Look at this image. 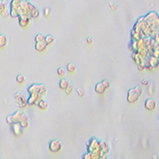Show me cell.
<instances>
[{
  "label": "cell",
  "mask_w": 159,
  "mask_h": 159,
  "mask_svg": "<svg viewBox=\"0 0 159 159\" xmlns=\"http://www.w3.org/2000/svg\"><path fill=\"white\" fill-rule=\"evenodd\" d=\"M29 20H23V19H21V18H18V24L22 28H26V27H27L28 25H29Z\"/></svg>",
  "instance_id": "22"
},
{
  "label": "cell",
  "mask_w": 159,
  "mask_h": 159,
  "mask_svg": "<svg viewBox=\"0 0 159 159\" xmlns=\"http://www.w3.org/2000/svg\"><path fill=\"white\" fill-rule=\"evenodd\" d=\"M134 91H135V92H136L137 94L139 96H142V88H141L140 86H136L134 88Z\"/></svg>",
  "instance_id": "31"
},
{
  "label": "cell",
  "mask_w": 159,
  "mask_h": 159,
  "mask_svg": "<svg viewBox=\"0 0 159 159\" xmlns=\"http://www.w3.org/2000/svg\"><path fill=\"white\" fill-rule=\"evenodd\" d=\"M47 48H48V45L45 43V42H37L35 43V46L34 49L35 50L39 52V53H44L46 51Z\"/></svg>",
  "instance_id": "7"
},
{
  "label": "cell",
  "mask_w": 159,
  "mask_h": 159,
  "mask_svg": "<svg viewBox=\"0 0 159 159\" xmlns=\"http://www.w3.org/2000/svg\"><path fill=\"white\" fill-rule=\"evenodd\" d=\"M37 87L38 84H32L27 88V94L30 95L32 93H35L37 92Z\"/></svg>",
  "instance_id": "19"
},
{
  "label": "cell",
  "mask_w": 159,
  "mask_h": 159,
  "mask_svg": "<svg viewBox=\"0 0 159 159\" xmlns=\"http://www.w3.org/2000/svg\"><path fill=\"white\" fill-rule=\"evenodd\" d=\"M72 92H73V84L71 82H69V86H68L65 89V93H66V95H70V94H72Z\"/></svg>",
  "instance_id": "27"
},
{
  "label": "cell",
  "mask_w": 159,
  "mask_h": 159,
  "mask_svg": "<svg viewBox=\"0 0 159 159\" xmlns=\"http://www.w3.org/2000/svg\"><path fill=\"white\" fill-rule=\"evenodd\" d=\"M19 123L21 124V126H22L23 129H27L28 126H29V119H28V117L26 115V113H23L22 114V117H21V120H20Z\"/></svg>",
  "instance_id": "9"
},
{
  "label": "cell",
  "mask_w": 159,
  "mask_h": 159,
  "mask_svg": "<svg viewBox=\"0 0 159 159\" xmlns=\"http://www.w3.org/2000/svg\"><path fill=\"white\" fill-rule=\"evenodd\" d=\"M10 10H5V12L2 14V16H3L4 18H7V17H8V16H10Z\"/></svg>",
  "instance_id": "38"
},
{
  "label": "cell",
  "mask_w": 159,
  "mask_h": 159,
  "mask_svg": "<svg viewBox=\"0 0 159 159\" xmlns=\"http://www.w3.org/2000/svg\"><path fill=\"white\" fill-rule=\"evenodd\" d=\"M19 13H18V10H14V9H10V16L13 18H18Z\"/></svg>",
  "instance_id": "26"
},
{
  "label": "cell",
  "mask_w": 159,
  "mask_h": 159,
  "mask_svg": "<svg viewBox=\"0 0 159 159\" xmlns=\"http://www.w3.org/2000/svg\"><path fill=\"white\" fill-rule=\"evenodd\" d=\"M150 61H151V64L153 67H154V69H156V68H158L159 66V61L158 60V58H156L154 57H152L150 59Z\"/></svg>",
  "instance_id": "24"
},
{
  "label": "cell",
  "mask_w": 159,
  "mask_h": 159,
  "mask_svg": "<svg viewBox=\"0 0 159 159\" xmlns=\"http://www.w3.org/2000/svg\"><path fill=\"white\" fill-rule=\"evenodd\" d=\"M141 84H142V86H145V87H148V85H149V83L147 80H142L141 82Z\"/></svg>",
  "instance_id": "39"
},
{
  "label": "cell",
  "mask_w": 159,
  "mask_h": 159,
  "mask_svg": "<svg viewBox=\"0 0 159 159\" xmlns=\"http://www.w3.org/2000/svg\"><path fill=\"white\" fill-rule=\"evenodd\" d=\"M101 83L104 85L105 88H107V89H108V88H110V83H109V81L107 80H103Z\"/></svg>",
  "instance_id": "35"
},
{
  "label": "cell",
  "mask_w": 159,
  "mask_h": 159,
  "mask_svg": "<svg viewBox=\"0 0 159 159\" xmlns=\"http://www.w3.org/2000/svg\"><path fill=\"white\" fill-rule=\"evenodd\" d=\"M14 100H15V103L18 105V107H19L20 108H25L26 106H28L27 99H26L24 94L21 92H17L14 95Z\"/></svg>",
  "instance_id": "2"
},
{
  "label": "cell",
  "mask_w": 159,
  "mask_h": 159,
  "mask_svg": "<svg viewBox=\"0 0 159 159\" xmlns=\"http://www.w3.org/2000/svg\"><path fill=\"white\" fill-rule=\"evenodd\" d=\"M99 149L101 150V151L106 153V154L108 153L109 151V147L107 146V142H104V141H101V142H99Z\"/></svg>",
  "instance_id": "16"
},
{
  "label": "cell",
  "mask_w": 159,
  "mask_h": 159,
  "mask_svg": "<svg viewBox=\"0 0 159 159\" xmlns=\"http://www.w3.org/2000/svg\"><path fill=\"white\" fill-rule=\"evenodd\" d=\"M57 76H60V77H62L64 75H65V69H64V68H60V69H57Z\"/></svg>",
  "instance_id": "29"
},
{
  "label": "cell",
  "mask_w": 159,
  "mask_h": 159,
  "mask_svg": "<svg viewBox=\"0 0 159 159\" xmlns=\"http://www.w3.org/2000/svg\"><path fill=\"white\" fill-rule=\"evenodd\" d=\"M145 69V64H143L142 62H140L139 64H138V69L139 71H142Z\"/></svg>",
  "instance_id": "36"
},
{
  "label": "cell",
  "mask_w": 159,
  "mask_h": 159,
  "mask_svg": "<svg viewBox=\"0 0 159 159\" xmlns=\"http://www.w3.org/2000/svg\"><path fill=\"white\" fill-rule=\"evenodd\" d=\"M6 122H7V124L10 125V126H11L12 124H14V122H13V119H12V117H11V115L8 116V117L7 118V119H6Z\"/></svg>",
  "instance_id": "34"
},
{
  "label": "cell",
  "mask_w": 159,
  "mask_h": 159,
  "mask_svg": "<svg viewBox=\"0 0 159 159\" xmlns=\"http://www.w3.org/2000/svg\"><path fill=\"white\" fill-rule=\"evenodd\" d=\"M144 108L147 111H154L156 110V102L153 99H147L145 104H144Z\"/></svg>",
  "instance_id": "6"
},
{
  "label": "cell",
  "mask_w": 159,
  "mask_h": 159,
  "mask_svg": "<svg viewBox=\"0 0 159 159\" xmlns=\"http://www.w3.org/2000/svg\"><path fill=\"white\" fill-rule=\"evenodd\" d=\"M158 121H159V116H158Z\"/></svg>",
  "instance_id": "42"
},
{
  "label": "cell",
  "mask_w": 159,
  "mask_h": 159,
  "mask_svg": "<svg viewBox=\"0 0 159 159\" xmlns=\"http://www.w3.org/2000/svg\"><path fill=\"white\" fill-rule=\"evenodd\" d=\"M54 41H55V38L53 37V36H52V35H48V36H45V43L48 46L52 45V44L54 42Z\"/></svg>",
  "instance_id": "20"
},
{
  "label": "cell",
  "mask_w": 159,
  "mask_h": 159,
  "mask_svg": "<svg viewBox=\"0 0 159 159\" xmlns=\"http://www.w3.org/2000/svg\"><path fill=\"white\" fill-rule=\"evenodd\" d=\"M7 45V38L6 37L5 34H1L0 35V48L3 49L6 48V46Z\"/></svg>",
  "instance_id": "12"
},
{
  "label": "cell",
  "mask_w": 159,
  "mask_h": 159,
  "mask_svg": "<svg viewBox=\"0 0 159 159\" xmlns=\"http://www.w3.org/2000/svg\"><path fill=\"white\" fill-rule=\"evenodd\" d=\"M145 69H148V70H150V71H152V70L154 69V67H153V65H152L150 60H146V62H145Z\"/></svg>",
  "instance_id": "28"
},
{
  "label": "cell",
  "mask_w": 159,
  "mask_h": 159,
  "mask_svg": "<svg viewBox=\"0 0 159 159\" xmlns=\"http://www.w3.org/2000/svg\"><path fill=\"white\" fill-rule=\"evenodd\" d=\"M47 92V88L45 86L44 84H38L37 87V93H38L41 96H45Z\"/></svg>",
  "instance_id": "14"
},
{
  "label": "cell",
  "mask_w": 159,
  "mask_h": 159,
  "mask_svg": "<svg viewBox=\"0 0 159 159\" xmlns=\"http://www.w3.org/2000/svg\"><path fill=\"white\" fill-rule=\"evenodd\" d=\"M30 14H31V17L33 19H37L38 18L40 17V12H39V10H38V9L36 7L33 8V10H31Z\"/></svg>",
  "instance_id": "18"
},
{
  "label": "cell",
  "mask_w": 159,
  "mask_h": 159,
  "mask_svg": "<svg viewBox=\"0 0 159 159\" xmlns=\"http://www.w3.org/2000/svg\"><path fill=\"white\" fill-rule=\"evenodd\" d=\"M49 15H50V10H49V8H45L44 10V16L45 17V18H48Z\"/></svg>",
  "instance_id": "33"
},
{
  "label": "cell",
  "mask_w": 159,
  "mask_h": 159,
  "mask_svg": "<svg viewBox=\"0 0 159 159\" xmlns=\"http://www.w3.org/2000/svg\"><path fill=\"white\" fill-rule=\"evenodd\" d=\"M25 81H26V80H25V77H24V76L23 75H18V76H17V77H16V82L18 84H23L25 83Z\"/></svg>",
  "instance_id": "25"
},
{
  "label": "cell",
  "mask_w": 159,
  "mask_h": 159,
  "mask_svg": "<svg viewBox=\"0 0 159 159\" xmlns=\"http://www.w3.org/2000/svg\"><path fill=\"white\" fill-rule=\"evenodd\" d=\"M37 107L38 109H40V110L45 111L46 109L48 108V103H47L45 100H44V99H41L40 100L37 102Z\"/></svg>",
  "instance_id": "10"
},
{
  "label": "cell",
  "mask_w": 159,
  "mask_h": 159,
  "mask_svg": "<svg viewBox=\"0 0 159 159\" xmlns=\"http://www.w3.org/2000/svg\"><path fill=\"white\" fill-rule=\"evenodd\" d=\"M10 130L12 134L16 138H20L23 134V128L19 123H14V124L11 125Z\"/></svg>",
  "instance_id": "3"
},
{
  "label": "cell",
  "mask_w": 159,
  "mask_h": 159,
  "mask_svg": "<svg viewBox=\"0 0 159 159\" xmlns=\"http://www.w3.org/2000/svg\"><path fill=\"white\" fill-rule=\"evenodd\" d=\"M69 82L68 81V80L62 79V80H61L60 82H59V88H60L61 90L65 91L67 87L69 86Z\"/></svg>",
  "instance_id": "13"
},
{
  "label": "cell",
  "mask_w": 159,
  "mask_h": 159,
  "mask_svg": "<svg viewBox=\"0 0 159 159\" xmlns=\"http://www.w3.org/2000/svg\"><path fill=\"white\" fill-rule=\"evenodd\" d=\"M87 43L88 44V45H91V44H92L93 43V39L92 37H88V39H87Z\"/></svg>",
  "instance_id": "40"
},
{
  "label": "cell",
  "mask_w": 159,
  "mask_h": 159,
  "mask_svg": "<svg viewBox=\"0 0 159 159\" xmlns=\"http://www.w3.org/2000/svg\"><path fill=\"white\" fill-rule=\"evenodd\" d=\"M7 5H8V2L7 0H2L1 2V4H0V13H1V14H3L5 12V10H7Z\"/></svg>",
  "instance_id": "21"
},
{
  "label": "cell",
  "mask_w": 159,
  "mask_h": 159,
  "mask_svg": "<svg viewBox=\"0 0 159 159\" xmlns=\"http://www.w3.org/2000/svg\"><path fill=\"white\" fill-rule=\"evenodd\" d=\"M63 146V143L61 142L60 140L54 139L52 140L49 144L48 150L49 151L52 153V154H58L61 151Z\"/></svg>",
  "instance_id": "1"
},
{
  "label": "cell",
  "mask_w": 159,
  "mask_h": 159,
  "mask_svg": "<svg viewBox=\"0 0 159 159\" xmlns=\"http://www.w3.org/2000/svg\"><path fill=\"white\" fill-rule=\"evenodd\" d=\"M45 36L43 34H37L36 37L34 38V42L35 43H37V42H45Z\"/></svg>",
  "instance_id": "23"
},
{
  "label": "cell",
  "mask_w": 159,
  "mask_h": 159,
  "mask_svg": "<svg viewBox=\"0 0 159 159\" xmlns=\"http://www.w3.org/2000/svg\"><path fill=\"white\" fill-rule=\"evenodd\" d=\"M22 0H12L10 2V9H14V10H18L20 7Z\"/></svg>",
  "instance_id": "15"
},
{
  "label": "cell",
  "mask_w": 159,
  "mask_h": 159,
  "mask_svg": "<svg viewBox=\"0 0 159 159\" xmlns=\"http://www.w3.org/2000/svg\"><path fill=\"white\" fill-rule=\"evenodd\" d=\"M106 91H107V88L102 83H98L95 86V92L99 95H104Z\"/></svg>",
  "instance_id": "8"
},
{
  "label": "cell",
  "mask_w": 159,
  "mask_h": 159,
  "mask_svg": "<svg viewBox=\"0 0 159 159\" xmlns=\"http://www.w3.org/2000/svg\"><path fill=\"white\" fill-rule=\"evenodd\" d=\"M109 7H110L111 10H116L118 7H117L115 4L114 3V2H109Z\"/></svg>",
  "instance_id": "37"
},
{
  "label": "cell",
  "mask_w": 159,
  "mask_h": 159,
  "mask_svg": "<svg viewBox=\"0 0 159 159\" xmlns=\"http://www.w3.org/2000/svg\"><path fill=\"white\" fill-rule=\"evenodd\" d=\"M152 158H154H154H158V157H157V156H155V155H154V156H153Z\"/></svg>",
  "instance_id": "41"
},
{
  "label": "cell",
  "mask_w": 159,
  "mask_h": 159,
  "mask_svg": "<svg viewBox=\"0 0 159 159\" xmlns=\"http://www.w3.org/2000/svg\"><path fill=\"white\" fill-rule=\"evenodd\" d=\"M66 71L69 74H73L76 72V65L73 63H69L66 67Z\"/></svg>",
  "instance_id": "17"
},
{
  "label": "cell",
  "mask_w": 159,
  "mask_h": 159,
  "mask_svg": "<svg viewBox=\"0 0 159 159\" xmlns=\"http://www.w3.org/2000/svg\"><path fill=\"white\" fill-rule=\"evenodd\" d=\"M139 98H140V96L135 92L134 88H131V89L128 91L127 97H126V101H127V103H129V104H135V103L139 99Z\"/></svg>",
  "instance_id": "4"
},
{
  "label": "cell",
  "mask_w": 159,
  "mask_h": 159,
  "mask_svg": "<svg viewBox=\"0 0 159 159\" xmlns=\"http://www.w3.org/2000/svg\"><path fill=\"white\" fill-rule=\"evenodd\" d=\"M154 92H155V90H154V86H153L152 84H150L149 86V88H148V93H149V95L150 96H154Z\"/></svg>",
  "instance_id": "30"
},
{
  "label": "cell",
  "mask_w": 159,
  "mask_h": 159,
  "mask_svg": "<svg viewBox=\"0 0 159 159\" xmlns=\"http://www.w3.org/2000/svg\"><path fill=\"white\" fill-rule=\"evenodd\" d=\"M22 111H16L15 113H14L12 115H11L14 123H19L20 122V120H21V117H22Z\"/></svg>",
  "instance_id": "11"
},
{
  "label": "cell",
  "mask_w": 159,
  "mask_h": 159,
  "mask_svg": "<svg viewBox=\"0 0 159 159\" xmlns=\"http://www.w3.org/2000/svg\"><path fill=\"white\" fill-rule=\"evenodd\" d=\"M42 98V96L39 95L38 93H32L29 96L27 99V104L28 106H37V102Z\"/></svg>",
  "instance_id": "5"
},
{
  "label": "cell",
  "mask_w": 159,
  "mask_h": 159,
  "mask_svg": "<svg viewBox=\"0 0 159 159\" xmlns=\"http://www.w3.org/2000/svg\"><path fill=\"white\" fill-rule=\"evenodd\" d=\"M76 93H77V96L79 97H80V98L84 97V91L82 89V88H77V90H76Z\"/></svg>",
  "instance_id": "32"
}]
</instances>
